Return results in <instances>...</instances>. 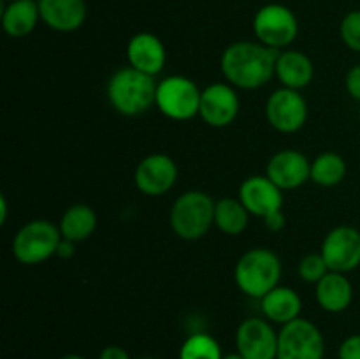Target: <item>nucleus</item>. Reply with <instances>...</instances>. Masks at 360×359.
Listing matches in <instances>:
<instances>
[{
    "label": "nucleus",
    "instance_id": "nucleus-1",
    "mask_svg": "<svg viewBox=\"0 0 360 359\" xmlns=\"http://www.w3.org/2000/svg\"><path fill=\"white\" fill-rule=\"evenodd\" d=\"M278 55V49L262 42L239 41L221 53L220 69L234 88L255 90L276 76Z\"/></svg>",
    "mask_w": 360,
    "mask_h": 359
},
{
    "label": "nucleus",
    "instance_id": "nucleus-2",
    "mask_svg": "<svg viewBox=\"0 0 360 359\" xmlns=\"http://www.w3.org/2000/svg\"><path fill=\"white\" fill-rule=\"evenodd\" d=\"M157 84L150 74L123 67L109 77L108 99L120 115L139 116L157 101Z\"/></svg>",
    "mask_w": 360,
    "mask_h": 359
},
{
    "label": "nucleus",
    "instance_id": "nucleus-3",
    "mask_svg": "<svg viewBox=\"0 0 360 359\" xmlns=\"http://www.w3.org/2000/svg\"><path fill=\"white\" fill-rule=\"evenodd\" d=\"M281 273L283 267L278 253L259 246V248L246 250L239 257L234 267V280L239 291L250 298L260 299L280 285Z\"/></svg>",
    "mask_w": 360,
    "mask_h": 359
},
{
    "label": "nucleus",
    "instance_id": "nucleus-4",
    "mask_svg": "<svg viewBox=\"0 0 360 359\" xmlns=\"http://www.w3.org/2000/svg\"><path fill=\"white\" fill-rule=\"evenodd\" d=\"M217 201L202 190H188L172 203L169 222L176 236L186 241L204 238L214 224Z\"/></svg>",
    "mask_w": 360,
    "mask_h": 359
},
{
    "label": "nucleus",
    "instance_id": "nucleus-5",
    "mask_svg": "<svg viewBox=\"0 0 360 359\" xmlns=\"http://www.w3.org/2000/svg\"><path fill=\"white\" fill-rule=\"evenodd\" d=\"M239 201L250 215L262 218L269 231L278 232L285 227L283 190L267 176H250L239 187Z\"/></svg>",
    "mask_w": 360,
    "mask_h": 359
},
{
    "label": "nucleus",
    "instance_id": "nucleus-6",
    "mask_svg": "<svg viewBox=\"0 0 360 359\" xmlns=\"http://www.w3.org/2000/svg\"><path fill=\"white\" fill-rule=\"evenodd\" d=\"M62 232L49 220H32L16 232L13 239V253L18 263L35 266L56 256Z\"/></svg>",
    "mask_w": 360,
    "mask_h": 359
},
{
    "label": "nucleus",
    "instance_id": "nucleus-7",
    "mask_svg": "<svg viewBox=\"0 0 360 359\" xmlns=\"http://www.w3.org/2000/svg\"><path fill=\"white\" fill-rule=\"evenodd\" d=\"M200 95H202V90L197 87L195 81L174 74L157 84L155 104L167 118L185 122L199 115Z\"/></svg>",
    "mask_w": 360,
    "mask_h": 359
},
{
    "label": "nucleus",
    "instance_id": "nucleus-8",
    "mask_svg": "<svg viewBox=\"0 0 360 359\" xmlns=\"http://www.w3.org/2000/svg\"><path fill=\"white\" fill-rule=\"evenodd\" d=\"M323 354L326 340L315 324L299 317L281 326L276 359H323Z\"/></svg>",
    "mask_w": 360,
    "mask_h": 359
},
{
    "label": "nucleus",
    "instance_id": "nucleus-9",
    "mask_svg": "<svg viewBox=\"0 0 360 359\" xmlns=\"http://www.w3.org/2000/svg\"><path fill=\"white\" fill-rule=\"evenodd\" d=\"M253 32L259 42L280 51L295 41L299 34V21L287 6L267 4L257 11L253 18Z\"/></svg>",
    "mask_w": 360,
    "mask_h": 359
},
{
    "label": "nucleus",
    "instance_id": "nucleus-10",
    "mask_svg": "<svg viewBox=\"0 0 360 359\" xmlns=\"http://www.w3.org/2000/svg\"><path fill=\"white\" fill-rule=\"evenodd\" d=\"M266 118L278 132L294 134L301 130L308 120V102L299 90L281 87L267 99Z\"/></svg>",
    "mask_w": 360,
    "mask_h": 359
},
{
    "label": "nucleus",
    "instance_id": "nucleus-11",
    "mask_svg": "<svg viewBox=\"0 0 360 359\" xmlns=\"http://www.w3.org/2000/svg\"><path fill=\"white\" fill-rule=\"evenodd\" d=\"M320 253L330 271L345 273L360 266V231L352 225H338L323 238Z\"/></svg>",
    "mask_w": 360,
    "mask_h": 359
},
{
    "label": "nucleus",
    "instance_id": "nucleus-12",
    "mask_svg": "<svg viewBox=\"0 0 360 359\" xmlns=\"http://www.w3.org/2000/svg\"><path fill=\"white\" fill-rule=\"evenodd\" d=\"M178 180V165L169 155L151 153L137 164L134 183L144 196L158 197L167 194Z\"/></svg>",
    "mask_w": 360,
    "mask_h": 359
},
{
    "label": "nucleus",
    "instance_id": "nucleus-13",
    "mask_svg": "<svg viewBox=\"0 0 360 359\" xmlns=\"http://www.w3.org/2000/svg\"><path fill=\"white\" fill-rule=\"evenodd\" d=\"M236 347L245 359H276L278 333L267 320L250 317L236 331Z\"/></svg>",
    "mask_w": 360,
    "mask_h": 359
},
{
    "label": "nucleus",
    "instance_id": "nucleus-14",
    "mask_svg": "<svg viewBox=\"0 0 360 359\" xmlns=\"http://www.w3.org/2000/svg\"><path fill=\"white\" fill-rule=\"evenodd\" d=\"M239 102L238 92L229 83H213L206 87L200 95L199 116L214 129L227 127L238 118Z\"/></svg>",
    "mask_w": 360,
    "mask_h": 359
},
{
    "label": "nucleus",
    "instance_id": "nucleus-15",
    "mask_svg": "<svg viewBox=\"0 0 360 359\" xmlns=\"http://www.w3.org/2000/svg\"><path fill=\"white\" fill-rule=\"evenodd\" d=\"M266 176L281 190H294L311 178V162L297 150L276 151L269 158Z\"/></svg>",
    "mask_w": 360,
    "mask_h": 359
},
{
    "label": "nucleus",
    "instance_id": "nucleus-16",
    "mask_svg": "<svg viewBox=\"0 0 360 359\" xmlns=\"http://www.w3.org/2000/svg\"><path fill=\"white\" fill-rule=\"evenodd\" d=\"M127 58L130 67L150 76H157L164 70L167 51L160 39L150 32L136 34L127 44Z\"/></svg>",
    "mask_w": 360,
    "mask_h": 359
},
{
    "label": "nucleus",
    "instance_id": "nucleus-17",
    "mask_svg": "<svg viewBox=\"0 0 360 359\" xmlns=\"http://www.w3.org/2000/svg\"><path fill=\"white\" fill-rule=\"evenodd\" d=\"M41 20L51 30L74 32L86 20L84 0H39Z\"/></svg>",
    "mask_w": 360,
    "mask_h": 359
},
{
    "label": "nucleus",
    "instance_id": "nucleus-18",
    "mask_svg": "<svg viewBox=\"0 0 360 359\" xmlns=\"http://www.w3.org/2000/svg\"><path fill=\"white\" fill-rule=\"evenodd\" d=\"M316 303L320 308L329 313H341L352 305L354 299V285L345 273L329 271L315 289Z\"/></svg>",
    "mask_w": 360,
    "mask_h": 359
},
{
    "label": "nucleus",
    "instance_id": "nucleus-19",
    "mask_svg": "<svg viewBox=\"0 0 360 359\" xmlns=\"http://www.w3.org/2000/svg\"><path fill=\"white\" fill-rule=\"evenodd\" d=\"M260 308L267 320L285 326L299 319L302 310V299L297 292L287 285H278L260 298Z\"/></svg>",
    "mask_w": 360,
    "mask_h": 359
},
{
    "label": "nucleus",
    "instance_id": "nucleus-20",
    "mask_svg": "<svg viewBox=\"0 0 360 359\" xmlns=\"http://www.w3.org/2000/svg\"><path fill=\"white\" fill-rule=\"evenodd\" d=\"M315 67L311 58L297 49L280 51L276 60V77L285 88L302 90L313 81Z\"/></svg>",
    "mask_w": 360,
    "mask_h": 359
},
{
    "label": "nucleus",
    "instance_id": "nucleus-21",
    "mask_svg": "<svg viewBox=\"0 0 360 359\" xmlns=\"http://www.w3.org/2000/svg\"><path fill=\"white\" fill-rule=\"evenodd\" d=\"M41 20L39 2L35 0H14L7 4L2 13V27L9 37H27Z\"/></svg>",
    "mask_w": 360,
    "mask_h": 359
},
{
    "label": "nucleus",
    "instance_id": "nucleus-22",
    "mask_svg": "<svg viewBox=\"0 0 360 359\" xmlns=\"http://www.w3.org/2000/svg\"><path fill=\"white\" fill-rule=\"evenodd\" d=\"M97 224L98 218L94 208L88 206V204H72L62 215L58 227L62 232V238L79 243L94 234Z\"/></svg>",
    "mask_w": 360,
    "mask_h": 359
},
{
    "label": "nucleus",
    "instance_id": "nucleus-23",
    "mask_svg": "<svg viewBox=\"0 0 360 359\" xmlns=\"http://www.w3.org/2000/svg\"><path fill=\"white\" fill-rule=\"evenodd\" d=\"M250 222V211L239 199L225 197L214 206V225L227 236H239L245 232Z\"/></svg>",
    "mask_w": 360,
    "mask_h": 359
},
{
    "label": "nucleus",
    "instance_id": "nucleus-24",
    "mask_svg": "<svg viewBox=\"0 0 360 359\" xmlns=\"http://www.w3.org/2000/svg\"><path fill=\"white\" fill-rule=\"evenodd\" d=\"M347 176V162L336 151H323L311 162V182L320 187H336Z\"/></svg>",
    "mask_w": 360,
    "mask_h": 359
},
{
    "label": "nucleus",
    "instance_id": "nucleus-25",
    "mask_svg": "<svg viewBox=\"0 0 360 359\" xmlns=\"http://www.w3.org/2000/svg\"><path fill=\"white\" fill-rule=\"evenodd\" d=\"M221 348L218 341L207 333H195L183 341L179 348V359H221Z\"/></svg>",
    "mask_w": 360,
    "mask_h": 359
},
{
    "label": "nucleus",
    "instance_id": "nucleus-26",
    "mask_svg": "<svg viewBox=\"0 0 360 359\" xmlns=\"http://www.w3.org/2000/svg\"><path fill=\"white\" fill-rule=\"evenodd\" d=\"M329 266H327L326 259L322 253H308L299 263V277L306 282V284H319L327 273H329Z\"/></svg>",
    "mask_w": 360,
    "mask_h": 359
},
{
    "label": "nucleus",
    "instance_id": "nucleus-27",
    "mask_svg": "<svg viewBox=\"0 0 360 359\" xmlns=\"http://www.w3.org/2000/svg\"><path fill=\"white\" fill-rule=\"evenodd\" d=\"M340 34L347 48L360 53V11H350L340 25Z\"/></svg>",
    "mask_w": 360,
    "mask_h": 359
},
{
    "label": "nucleus",
    "instance_id": "nucleus-28",
    "mask_svg": "<svg viewBox=\"0 0 360 359\" xmlns=\"http://www.w3.org/2000/svg\"><path fill=\"white\" fill-rule=\"evenodd\" d=\"M340 359H360V333L345 338L338 351Z\"/></svg>",
    "mask_w": 360,
    "mask_h": 359
},
{
    "label": "nucleus",
    "instance_id": "nucleus-29",
    "mask_svg": "<svg viewBox=\"0 0 360 359\" xmlns=\"http://www.w3.org/2000/svg\"><path fill=\"white\" fill-rule=\"evenodd\" d=\"M345 87H347L348 95L360 102V63L348 70L347 77H345Z\"/></svg>",
    "mask_w": 360,
    "mask_h": 359
},
{
    "label": "nucleus",
    "instance_id": "nucleus-30",
    "mask_svg": "<svg viewBox=\"0 0 360 359\" xmlns=\"http://www.w3.org/2000/svg\"><path fill=\"white\" fill-rule=\"evenodd\" d=\"M98 359H130V354L120 345H109V347L102 348Z\"/></svg>",
    "mask_w": 360,
    "mask_h": 359
},
{
    "label": "nucleus",
    "instance_id": "nucleus-31",
    "mask_svg": "<svg viewBox=\"0 0 360 359\" xmlns=\"http://www.w3.org/2000/svg\"><path fill=\"white\" fill-rule=\"evenodd\" d=\"M74 250H76V243L70 241V239L62 238L58 250H56V257H60V259H69V257L74 256Z\"/></svg>",
    "mask_w": 360,
    "mask_h": 359
},
{
    "label": "nucleus",
    "instance_id": "nucleus-32",
    "mask_svg": "<svg viewBox=\"0 0 360 359\" xmlns=\"http://www.w3.org/2000/svg\"><path fill=\"white\" fill-rule=\"evenodd\" d=\"M0 206H2V224L6 222V213H7V203H6V197L2 196V199H0Z\"/></svg>",
    "mask_w": 360,
    "mask_h": 359
},
{
    "label": "nucleus",
    "instance_id": "nucleus-33",
    "mask_svg": "<svg viewBox=\"0 0 360 359\" xmlns=\"http://www.w3.org/2000/svg\"><path fill=\"white\" fill-rule=\"evenodd\" d=\"M221 359H245V358H243V355L239 354V352H232V354L224 355V358H221Z\"/></svg>",
    "mask_w": 360,
    "mask_h": 359
},
{
    "label": "nucleus",
    "instance_id": "nucleus-34",
    "mask_svg": "<svg viewBox=\"0 0 360 359\" xmlns=\"http://www.w3.org/2000/svg\"><path fill=\"white\" fill-rule=\"evenodd\" d=\"M58 359H84L83 355H79V354H65V355H62V358H58Z\"/></svg>",
    "mask_w": 360,
    "mask_h": 359
},
{
    "label": "nucleus",
    "instance_id": "nucleus-35",
    "mask_svg": "<svg viewBox=\"0 0 360 359\" xmlns=\"http://www.w3.org/2000/svg\"><path fill=\"white\" fill-rule=\"evenodd\" d=\"M141 359H153V358H141Z\"/></svg>",
    "mask_w": 360,
    "mask_h": 359
},
{
    "label": "nucleus",
    "instance_id": "nucleus-36",
    "mask_svg": "<svg viewBox=\"0 0 360 359\" xmlns=\"http://www.w3.org/2000/svg\"><path fill=\"white\" fill-rule=\"evenodd\" d=\"M7 2H14V0H7Z\"/></svg>",
    "mask_w": 360,
    "mask_h": 359
}]
</instances>
